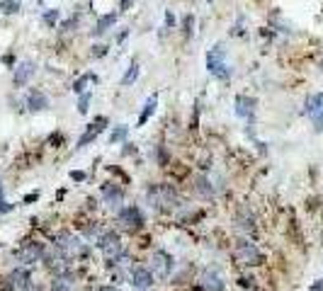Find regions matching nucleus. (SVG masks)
<instances>
[{"label": "nucleus", "instance_id": "nucleus-26", "mask_svg": "<svg viewBox=\"0 0 323 291\" xmlns=\"http://www.w3.org/2000/svg\"><path fill=\"white\" fill-rule=\"evenodd\" d=\"M42 20H44V25H46V27H56V22H58V10H46V13L42 15Z\"/></svg>", "mask_w": 323, "mask_h": 291}, {"label": "nucleus", "instance_id": "nucleus-27", "mask_svg": "<svg viewBox=\"0 0 323 291\" xmlns=\"http://www.w3.org/2000/svg\"><path fill=\"white\" fill-rule=\"evenodd\" d=\"M88 105H90V92L80 95V102H78V112H80V114H88Z\"/></svg>", "mask_w": 323, "mask_h": 291}, {"label": "nucleus", "instance_id": "nucleus-6", "mask_svg": "<svg viewBox=\"0 0 323 291\" xmlns=\"http://www.w3.org/2000/svg\"><path fill=\"white\" fill-rule=\"evenodd\" d=\"M44 255H46V245L39 240H29L13 252V257L20 262V267H32L37 262H44Z\"/></svg>", "mask_w": 323, "mask_h": 291}, {"label": "nucleus", "instance_id": "nucleus-36", "mask_svg": "<svg viewBox=\"0 0 323 291\" xmlns=\"http://www.w3.org/2000/svg\"><path fill=\"white\" fill-rule=\"evenodd\" d=\"M34 291H37V289H34Z\"/></svg>", "mask_w": 323, "mask_h": 291}, {"label": "nucleus", "instance_id": "nucleus-10", "mask_svg": "<svg viewBox=\"0 0 323 291\" xmlns=\"http://www.w3.org/2000/svg\"><path fill=\"white\" fill-rule=\"evenodd\" d=\"M129 284L134 286V291H148L155 284V277H153V272H151L148 267L136 264V267H131V269H129Z\"/></svg>", "mask_w": 323, "mask_h": 291}, {"label": "nucleus", "instance_id": "nucleus-7", "mask_svg": "<svg viewBox=\"0 0 323 291\" xmlns=\"http://www.w3.org/2000/svg\"><path fill=\"white\" fill-rule=\"evenodd\" d=\"M207 70H209L214 78H219V80H226L231 75V68L226 63V49L221 44H214L209 51H207Z\"/></svg>", "mask_w": 323, "mask_h": 291}, {"label": "nucleus", "instance_id": "nucleus-19", "mask_svg": "<svg viewBox=\"0 0 323 291\" xmlns=\"http://www.w3.org/2000/svg\"><path fill=\"white\" fill-rule=\"evenodd\" d=\"M27 107H29V112H44L49 107V100H46V95H44L42 90H32L27 95Z\"/></svg>", "mask_w": 323, "mask_h": 291}, {"label": "nucleus", "instance_id": "nucleus-31", "mask_svg": "<svg viewBox=\"0 0 323 291\" xmlns=\"http://www.w3.org/2000/svg\"><path fill=\"white\" fill-rule=\"evenodd\" d=\"M39 199V192H29L27 197H25V204H29V202H37Z\"/></svg>", "mask_w": 323, "mask_h": 291}, {"label": "nucleus", "instance_id": "nucleus-2", "mask_svg": "<svg viewBox=\"0 0 323 291\" xmlns=\"http://www.w3.org/2000/svg\"><path fill=\"white\" fill-rule=\"evenodd\" d=\"M54 248H56L58 252L68 260V262L78 260V257H85V255H88V250H90L80 238L73 236V233H68V231H61V233L54 236Z\"/></svg>", "mask_w": 323, "mask_h": 291}, {"label": "nucleus", "instance_id": "nucleus-14", "mask_svg": "<svg viewBox=\"0 0 323 291\" xmlns=\"http://www.w3.org/2000/svg\"><path fill=\"white\" fill-rule=\"evenodd\" d=\"M75 284H78V279L73 272H61V274H54L51 277V291H75Z\"/></svg>", "mask_w": 323, "mask_h": 291}, {"label": "nucleus", "instance_id": "nucleus-35", "mask_svg": "<svg viewBox=\"0 0 323 291\" xmlns=\"http://www.w3.org/2000/svg\"><path fill=\"white\" fill-rule=\"evenodd\" d=\"M313 291H323V284H321V281H318V284L313 286Z\"/></svg>", "mask_w": 323, "mask_h": 291}, {"label": "nucleus", "instance_id": "nucleus-32", "mask_svg": "<svg viewBox=\"0 0 323 291\" xmlns=\"http://www.w3.org/2000/svg\"><path fill=\"white\" fill-rule=\"evenodd\" d=\"M98 291H119V286H114V284H102V286H98Z\"/></svg>", "mask_w": 323, "mask_h": 291}, {"label": "nucleus", "instance_id": "nucleus-25", "mask_svg": "<svg viewBox=\"0 0 323 291\" xmlns=\"http://www.w3.org/2000/svg\"><path fill=\"white\" fill-rule=\"evenodd\" d=\"M0 10L5 15H15L20 10V3H15V0H0Z\"/></svg>", "mask_w": 323, "mask_h": 291}, {"label": "nucleus", "instance_id": "nucleus-34", "mask_svg": "<svg viewBox=\"0 0 323 291\" xmlns=\"http://www.w3.org/2000/svg\"><path fill=\"white\" fill-rule=\"evenodd\" d=\"M5 202V192H3V180H0V204Z\"/></svg>", "mask_w": 323, "mask_h": 291}, {"label": "nucleus", "instance_id": "nucleus-29", "mask_svg": "<svg viewBox=\"0 0 323 291\" xmlns=\"http://www.w3.org/2000/svg\"><path fill=\"white\" fill-rule=\"evenodd\" d=\"M15 209V204H10V202H3L0 204V214H8V211H13Z\"/></svg>", "mask_w": 323, "mask_h": 291}, {"label": "nucleus", "instance_id": "nucleus-4", "mask_svg": "<svg viewBox=\"0 0 323 291\" xmlns=\"http://www.w3.org/2000/svg\"><path fill=\"white\" fill-rule=\"evenodd\" d=\"M148 269L153 272V277L158 281H168L175 274V257L170 255L168 250H153L151 252V260H148Z\"/></svg>", "mask_w": 323, "mask_h": 291}, {"label": "nucleus", "instance_id": "nucleus-18", "mask_svg": "<svg viewBox=\"0 0 323 291\" xmlns=\"http://www.w3.org/2000/svg\"><path fill=\"white\" fill-rule=\"evenodd\" d=\"M195 192L202 197V199H214L216 197V187L211 184V180L207 175H197L195 180Z\"/></svg>", "mask_w": 323, "mask_h": 291}, {"label": "nucleus", "instance_id": "nucleus-20", "mask_svg": "<svg viewBox=\"0 0 323 291\" xmlns=\"http://www.w3.org/2000/svg\"><path fill=\"white\" fill-rule=\"evenodd\" d=\"M155 105H158V95H151L148 100H146V105H143V112H141L139 117V126H143L148 119H151V114L155 112Z\"/></svg>", "mask_w": 323, "mask_h": 291}, {"label": "nucleus", "instance_id": "nucleus-13", "mask_svg": "<svg viewBox=\"0 0 323 291\" xmlns=\"http://www.w3.org/2000/svg\"><path fill=\"white\" fill-rule=\"evenodd\" d=\"M304 112H306L311 119H313L316 129L321 131V129H323V92L311 95L309 100H306V107H304Z\"/></svg>", "mask_w": 323, "mask_h": 291}, {"label": "nucleus", "instance_id": "nucleus-16", "mask_svg": "<svg viewBox=\"0 0 323 291\" xmlns=\"http://www.w3.org/2000/svg\"><path fill=\"white\" fill-rule=\"evenodd\" d=\"M105 124H107V119H105V117H98L93 124H88L85 134L80 136V141H78V148H85V146H88L93 139H98L100 134H102V129H105Z\"/></svg>", "mask_w": 323, "mask_h": 291}, {"label": "nucleus", "instance_id": "nucleus-17", "mask_svg": "<svg viewBox=\"0 0 323 291\" xmlns=\"http://www.w3.org/2000/svg\"><path fill=\"white\" fill-rule=\"evenodd\" d=\"M255 105H258V102H255L253 97L238 95V97H236V114H238V117H243V119H253Z\"/></svg>", "mask_w": 323, "mask_h": 291}, {"label": "nucleus", "instance_id": "nucleus-8", "mask_svg": "<svg viewBox=\"0 0 323 291\" xmlns=\"http://www.w3.org/2000/svg\"><path fill=\"white\" fill-rule=\"evenodd\" d=\"M5 291H34V284H32V272L29 267H15L13 272L5 277V284H3Z\"/></svg>", "mask_w": 323, "mask_h": 291}, {"label": "nucleus", "instance_id": "nucleus-22", "mask_svg": "<svg viewBox=\"0 0 323 291\" xmlns=\"http://www.w3.org/2000/svg\"><path fill=\"white\" fill-rule=\"evenodd\" d=\"M136 78H139V63H131V66H129V70L124 73V78H122V85H124V87H129V85L134 83Z\"/></svg>", "mask_w": 323, "mask_h": 291}, {"label": "nucleus", "instance_id": "nucleus-23", "mask_svg": "<svg viewBox=\"0 0 323 291\" xmlns=\"http://www.w3.org/2000/svg\"><path fill=\"white\" fill-rule=\"evenodd\" d=\"M90 80H95V83H98V78H95V75H80V78L73 83V92H75V95H83L85 85L90 83Z\"/></svg>", "mask_w": 323, "mask_h": 291}, {"label": "nucleus", "instance_id": "nucleus-1", "mask_svg": "<svg viewBox=\"0 0 323 291\" xmlns=\"http://www.w3.org/2000/svg\"><path fill=\"white\" fill-rule=\"evenodd\" d=\"M146 199H148L151 209L166 211V214H170V211H175L180 207V197H178V192L170 184H151L148 192H146Z\"/></svg>", "mask_w": 323, "mask_h": 291}, {"label": "nucleus", "instance_id": "nucleus-3", "mask_svg": "<svg viewBox=\"0 0 323 291\" xmlns=\"http://www.w3.org/2000/svg\"><path fill=\"white\" fill-rule=\"evenodd\" d=\"M95 245H98V250L105 255L107 264L127 255L124 243H122V238H119V233H117V231H102V233H100V238L95 240Z\"/></svg>", "mask_w": 323, "mask_h": 291}, {"label": "nucleus", "instance_id": "nucleus-33", "mask_svg": "<svg viewBox=\"0 0 323 291\" xmlns=\"http://www.w3.org/2000/svg\"><path fill=\"white\" fill-rule=\"evenodd\" d=\"M95 56H105L107 54V46H95V51H93Z\"/></svg>", "mask_w": 323, "mask_h": 291}, {"label": "nucleus", "instance_id": "nucleus-11", "mask_svg": "<svg viewBox=\"0 0 323 291\" xmlns=\"http://www.w3.org/2000/svg\"><path fill=\"white\" fill-rule=\"evenodd\" d=\"M100 194H102V199H105V204L112 209V211H122V202H124V189L119 187V184H112V182H105L102 187H100Z\"/></svg>", "mask_w": 323, "mask_h": 291}, {"label": "nucleus", "instance_id": "nucleus-15", "mask_svg": "<svg viewBox=\"0 0 323 291\" xmlns=\"http://www.w3.org/2000/svg\"><path fill=\"white\" fill-rule=\"evenodd\" d=\"M37 73V66L32 63V61H22L20 66H17V70H15L13 75V83L15 87H22V85H27L29 80H32V75Z\"/></svg>", "mask_w": 323, "mask_h": 291}, {"label": "nucleus", "instance_id": "nucleus-24", "mask_svg": "<svg viewBox=\"0 0 323 291\" xmlns=\"http://www.w3.org/2000/svg\"><path fill=\"white\" fill-rule=\"evenodd\" d=\"M127 134H129V126L127 124L117 126L112 134H110V143H119V141H124V139H127Z\"/></svg>", "mask_w": 323, "mask_h": 291}, {"label": "nucleus", "instance_id": "nucleus-30", "mask_svg": "<svg viewBox=\"0 0 323 291\" xmlns=\"http://www.w3.org/2000/svg\"><path fill=\"white\" fill-rule=\"evenodd\" d=\"M173 25H175V15L168 10V13H166V27H173Z\"/></svg>", "mask_w": 323, "mask_h": 291}, {"label": "nucleus", "instance_id": "nucleus-5", "mask_svg": "<svg viewBox=\"0 0 323 291\" xmlns=\"http://www.w3.org/2000/svg\"><path fill=\"white\" fill-rule=\"evenodd\" d=\"M233 260L243 267H258V264H263V252L258 250L253 240H248V238H240L236 240V245H233Z\"/></svg>", "mask_w": 323, "mask_h": 291}, {"label": "nucleus", "instance_id": "nucleus-9", "mask_svg": "<svg viewBox=\"0 0 323 291\" xmlns=\"http://www.w3.org/2000/svg\"><path fill=\"white\" fill-rule=\"evenodd\" d=\"M117 223L124 231H129V233H139L143 228V223H146V219H143V214H141V209L136 204H129V207H124L117 214Z\"/></svg>", "mask_w": 323, "mask_h": 291}, {"label": "nucleus", "instance_id": "nucleus-12", "mask_svg": "<svg viewBox=\"0 0 323 291\" xmlns=\"http://www.w3.org/2000/svg\"><path fill=\"white\" fill-rule=\"evenodd\" d=\"M199 286L204 291H226V281H224V277L219 274V269L207 267V269L199 274Z\"/></svg>", "mask_w": 323, "mask_h": 291}, {"label": "nucleus", "instance_id": "nucleus-21", "mask_svg": "<svg viewBox=\"0 0 323 291\" xmlns=\"http://www.w3.org/2000/svg\"><path fill=\"white\" fill-rule=\"evenodd\" d=\"M114 22H117V13H110V15H102V17H100L98 20V25H95V34H105V32H107V29L112 27Z\"/></svg>", "mask_w": 323, "mask_h": 291}, {"label": "nucleus", "instance_id": "nucleus-28", "mask_svg": "<svg viewBox=\"0 0 323 291\" xmlns=\"http://www.w3.org/2000/svg\"><path fill=\"white\" fill-rule=\"evenodd\" d=\"M70 180H73V182H83L85 180V172H80V170H73V172H70Z\"/></svg>", "mask_w": 323, "mask_h": 291}]
</instances>
